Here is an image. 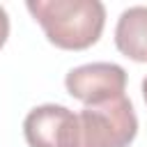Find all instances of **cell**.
I'll return each mask as SVG.
<instances>
[{
	"mask_svg": "<svg viewBox=\"0 0 147 147\" xmlns=\"http://www.w3.org/2000/svg\"><path fill=\"white\" fill-rule=\"evenodd\" d=\"M67 92L85 106H99L124 96L126 71L113 62H92L76 67L64 78Z\"/></svg>",
	"mask_w": 147,
	"mask_h": 147,
	"instance_id": "obj_3",
	"label": "cell"
},
{
	"mask_svg": "<svg viewBox=\"0 0 147 147\" xmlns=\"http://www.w3.org/2000/svg\"><path fill=\"white\" fill-rule=\"evenodd\" d=\"M142 96H145V103H147V76H145V80H142Z\"/></svg>",
	"mask_w": 147,
	"mask_h": 147,
	"instance_id": "obj_7",
	"label": "cell"
},
{
	"mask_svg": "<svg viewBox=\"0 0 147 147\" xmlns=\"http://www.w3.org/2000/svg\"><path fill=\"white\" fill-rule=\"evenodd\" d=\"M115 46L133 62H147V7H129L115 28Z\"/></svg>",
	"mask_w": 147,
	"mask_h": 147,
	"instance_id": "obj_5",
	"label": "cell"
},
{
	"mask_svg": "<svg viewBox=\"0 0 147 147\" xmlns=\"http://www.w3.org/2000/svg\"><path fill=\"white\" fill-rule=\"evenodd\" d=\"M25 7L48 41L64 51L94 46L106 25V7L99 0H30Z\"/></svg>",
	"mask_w": 147,
	"mask_h": 147,
	"instance_id": "obj_1",
	"label": "cell"
},
{
	"mask_svg": "<svg viewBox=\"0 0 147 147\" xmlns=\"http://www.w3.org/2000/svg\"><path fill=\"white\" fill-rule=\"evenodd\" d=\"M23 133L30 147H76V113L44 103L28 113Z\"/></svg>",
	"mask_w": 147,
	"mask_h": 147,
	"instance_id": "obj_4",
	"label": "cell"
},
{
	"mask_svg": "<svg viewBox=\"0 0 147 147\" xmlns=\"http://www.w3.org/2000/svg\"><path fill=\"white\" fill-rule=\"evenodd\" d=\"M7 37H9V16H7L5 7H0V48L5 46Z\"/></svg>",
	"mask_w": 147,
	"mask_h": 147,
	"instance_id": "obj_6",
	"label": "cell"
},
{
	"mask_svg": "<svg viewBox=\"0 0 147 147\" xmlns=\"http://www.w3.org/2000/svg\"><path fill=\"white\" fill-rule=\"evenodd\" d=\"M136 133L138 117L126 96L76 113V147H129Z\"/></svg>",
	"mask_w": 147,
	"mask_h": 147,
	"instance_id": "obj_2",
	"label": "cell"
}]
</instances>
